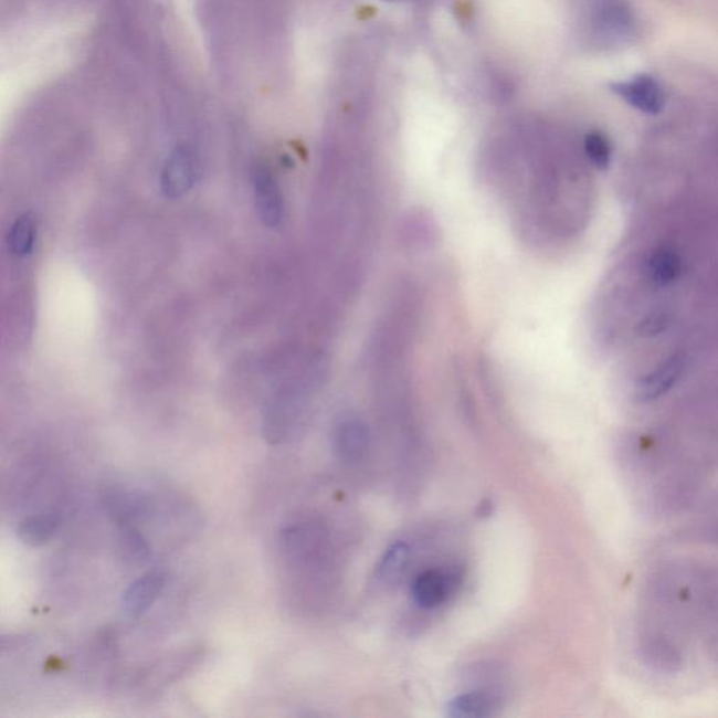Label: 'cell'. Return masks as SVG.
<instances>
[{"mask_svg": "<svg viewBox=\"0 0 718 718\" xmlns=\"http://www.w3.org/2000/svg\"><path fill=\"white\" fill-rule=\"evenodd\" d=\"M669 316L664 312H654L644 317L637 326V332L642 337H655L664 332L669 327Z\"/></svg>", "mask_w": 718, "mask_h": 718, "instance_id": "20", "label": "cell"}, {"mask_svg": "<svg viewBox=\"0 0 718 718\" xmlns=\"http://www.w3.org/2000/svg\"><path fill=\"white\" fill-rule=\"evenodd\" d=\"M638 650L658 673L684 667L691 633L718 648V569L675 561L654 571L645 587L637 626Z\"/></svg>", "mask_w": 718, "mask_h": 718, "instance_id": "1", "label": "cell"}, {"mask_svg": "<svg viewBox=\"0 0 718 718\" xmlns=\"http://www.w3.org/2000/svg\"><path fill=\"white\" fill-rule=\"evenodd\" d=\"M104 507L119 528H137L155 513L154 498L148 493L113 488L104 498Z\"/></svg>", "mask_w": 718, "mask_h": 718, "instance_id": "5", "label": "cell"}, {"mask_svg": "<svg viewBox=\"0 0 718 718\" xmlns=\"http://www.w3.org/2000/svg\"><path fill=\"white\" fill-rule=\"evenodd\" d=\"M410 561V546L404 542H397L384 551L381 563L377 570V579L387 582H393L398 577L403 574L405 567Z\"/></svg>", "mask_w": 718, "mask_h": 718, "instance_id": "18", "label": "cell"}, {"mask_svg": "<svg viewBox=\"0 0 718 718\" xmlns=\"http://www.w3.org/2000/svg\"><path fill=\"white\" fill-rule=\"evenodd\" d=\"M35 241H38V223L33 217L24 213L10 228L8 236L10 253L18 257L29 256L33 252Z\"/></svg>", "mask_w": 718, "mask_h": 718, "instance_id": "17", "label": "cell"}, {"mask_svg": "<svg viewBox=\"0 0 718 718\" xmlns=\"http://www.w3.org/2000/svg\"><path fill=\"white\" fill-rule=\"evenodd\" d=\"M383 2H394V0H383Z\"/></svg>", "mask_w": 718, "mask_h": 718, "instance_id": "21", "label": "cell"}, {"mask_svg": "<svg viewBox=\"0 0 718 718\" xmlns=\"http://www.w3.org/2000/svg\"><path fill=\"white\" fill-rule=\"evenodd\" d=\"M332 445L342 462L356 465L363 461L371 447V431L358 415H345L338 420L332 431Z\"/></svg>", "mask_w": 718, "mask_h": 718, "instance_id": "7", "label": "cell"}, {"mask_svg": "<svg viewBox=\"0 0 718 718\" xmlns=\"http://www.w3.org/2000/svg\"><path fill=\"white\" fill-rule=\"evenodd\" d=\"M321 378L323 372L310 374L274 398L264 419V439L268 444H284L304 426L312 398L321 383Z\"/></svg>", "mask_w": 718, "mask_h": 718, "instance_id": "2", "label": "cell"}, {"mask_svg": "<svg viewBox=\"0 0 718 718\" xmlns=\"http://www.w3.org/2000/svg\"><path fill=\"white\" fill-rule=\"evenodd\" d=\"M584 149L588 160L596 169L608 170L612 163V144L605 134L601 131H591L584 139Z\"/></svg>", "mask_w": 718, "mask_h": 718, "instance_id": "19", "label": "cell"}, {"mask_svg": "<svg viewBox=\"0 0 718 718\" xmlns=\"http://www.w3.org/2000/svg\"><path fill=\"white\" fill-rule=\"evenodd\" d=\"M254 200H256L260 220L265 226L277 228L283 223L285 215L283 192L267 170H258L254 177Z\"/></svg>", "mask_w": 718, "mask_h": 718, "instance_id": "12", "label": "cell"}, {"mask_svg": "<svg viewBox=\"0 0 718 718\" xmlns=\"http://www.w3.org/2000/svg\"><path fill=\"white\" fill-rule=\"evenodd\" d=\"M497 696L487 690H472L447 701L445 715L451 718H487L497 715Z\"/></svg>", "mask_w": 718, "mask_h": 718, "instance_id": "14", "label": "cell"}, {"mask_svg": "<svg viewBox=\"0 0 718 718\" xmlns=\"http://www.w3.org/2000/svg\"><path fill=\"white\" fill-rule=\"evenodd\" d=\"M327 530L317 519H298L286 524L279 534L281 550L291 563L319 567L327 553Z\"/></svg>", "mask_w": 718, "mask_h": 718, "instance_id": "3", "label": "cell"}, {"mask_svg": "<svg viewBox=\"0 0 718 718\" xmlns=\"http://www.w3.org/2000/svg\"><path fill=\"white\" fill-rule=\"evenodd\" d=\"M592 30L602 45L631 44L637 34V19L627 0H594Z\"/></svg>", "mask_w": 718, "mask_h": 718, "instance_id": "4", "label": "cell"}, {"mask_svg": "<svg viewBox=\"0 0 718 718\" xmlns=\"http://www.w3.org/2000/svg\"><path fill=\"white\" fill-rule=\"evenodd\" d=\"M461 577L455 570H426L414 580L411 595L421 609L433 611L455 594Z\"/></svg>", "mask_w": 718, "mask_h": 718, "instance_id": "6", "label": "cell"}, {"mask_svg": "<svg viewBox=\"0 0 718 718\" xmlns=\"http://www.w3.org/2000/svg\"><path fill=\"white\" fill-rule=\"evenodd\" d=\"M685 358L684 356H679V353L665 359L652 372L640 379L636 388V399L638 402H654V400L664 397L665 393H668L679 382L682 374L685 372Z\"/></svg>", "mask_w": 718, "mask_h": 718, "instance_id": "11", "label": "cell"}, {"mask_svg": "<svg viewBox=\"0 0 718 718\" xmlns=\"http://www.w3.org/2000/svg\"><path fill=\"white\" fill-rule=\"evenodd\" d=\"M152 556V548L137 528H123L117 540V558L125 566H144Z\"/></svg>", "mask_w": 718, "mask_h": 718, "instance_id": "16", "label": "cell"}, {"mask_svg": "<svg viewBox=\"0 0 718 718\" xmlns=\"http://www.w3.org/2000/svg\"><path fill=\"white\" fill-rule=\"evenodd\" d=\"M684 263L679 253L669 246L655 249L648 258L647 273L652 283L657 286H668L680 277Z\"/></svg>", "mask_w": 718, "mask_h": 718, "instance_id": "15", "label": "cell"}, {"mask_svg": "<svg viewBox=\"0 0 718 718\" xmlns=\"http://www.w3.org/2000/svg\"><path fill=\"white\" fill-rule=\"evenodd\" d=\"M168 584V571L154 569L145 572L124 591L122 606L125 615L139 619L159 600Z\"/></svg>", "mask_w": 718, "mask_h": 718, "instance_id": "8", "label": "cell"}, {"mask_svg": "<svg viewBox=\"0 0 718 718\" xmlns=\"http://www.w3.org/2000/svg\"><path fill=\"white\" fill-rule=\"evenodd\" d=\"M61 525L62 514L56 509L28 515L18 525V536L30 548H40L54 538Z\"/></svg>", "mask_w": 718, "mask_h": 718, "instance_id": "13", "label": "cell"}, {"mask_svg": "<svg viewBox=\"0 0 718 718\" xmlns=\"http://www.w3.org/2000/svg\"><path fill=\"white\" fill-rule=\"evenodd\" d=\"M612 91L624 102L644 114H658L664 108L665 93L655 77L638 75L632 80L617 82Z\"/></svg>", "mask_w": 718, "mask_h": 718, "instance_id": "9", "label": "cell"}, {"mask_svg": "<svg viewBox=\"0 0 718 718\" xmlns=\"http://www.w3.org/2000/svg\"><path fill=\"white\" fill-rule=\"evenodd\" d=\"M197 165L190 149L179 148L170 155L161 171V190L169 199H180L196 183Z\"/></svg>", "mask_w": 718, "mask_h": 718, "instance_id": "10", "label": "cell"}]
</instances>
